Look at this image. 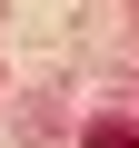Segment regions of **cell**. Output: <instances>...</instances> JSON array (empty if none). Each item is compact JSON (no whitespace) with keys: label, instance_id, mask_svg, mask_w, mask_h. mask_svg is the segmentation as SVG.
<instances>
[{"label":"cell","instance_id":"cell-1","mask_svg":"<svg viewBox=\"0 0 139 148\" xmlns=\"http://www.w3.org/2000/svg\"><path fill=\"white\" fill-rule=\"evenodd\" d=\"M80 148H139V138H129V128H119V119H99V128H90V138H80Z\"/></svg>","mask_w":139,"mask_h":148}]
</instances>
